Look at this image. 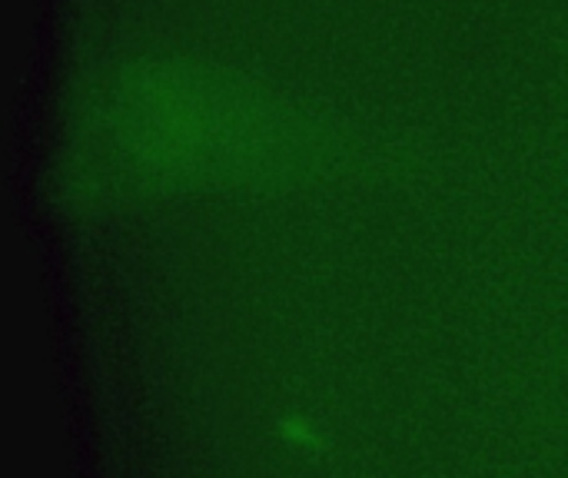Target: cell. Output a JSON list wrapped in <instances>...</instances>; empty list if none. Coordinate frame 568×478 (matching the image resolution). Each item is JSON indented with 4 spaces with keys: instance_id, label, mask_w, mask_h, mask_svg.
<instances>
[{
    "instance_id": "6da1fadb",
    "label": "cell",
    "mask_w": 568,
    "mask_h": 478,
    "mask_svg": "<svg viewBox=\"0 0 568 478\" xmlns=\"http://www.w3.org/2000/svg\"><path fill=\"white\" fill-rule=\"evenodd\" d=\"M93 106L90 133H106L123 160L150 173L236 170L273 156L283 136L260 100L186 70L120 80Z\"/></svg>"
}]
</instances>
